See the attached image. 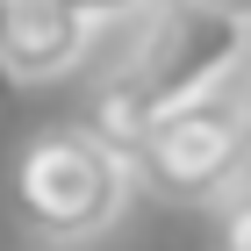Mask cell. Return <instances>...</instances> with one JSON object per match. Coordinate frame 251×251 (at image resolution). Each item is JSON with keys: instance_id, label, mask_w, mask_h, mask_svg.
<instances>
[{"instance_id": "obj_5", "label": "cell", "mask_w": 251, "mask_h": 251, "mask_svg": "<svg viewBox=\"0 0 251 251\" xmlns=\"http://www.w3.org/2000/svg\"><path fill=\"white\" fill-rule=\"evenodd\" d=\"M215 251H251V173L215 201Z\"/></svg>"}, {"instance_id": "obj_1", "label": "cell", "mask_w": 251, "mask_h": 251, "mask_svg": "<svg viewBox=\"0 0 251 251\" xmlns=\"http://www.w3.org/2000/svg\"><path fill=\"white\" fill-rule=\"evenodd\" d=\"M144 15L151 22L136 29L129 58L94 86V122H86V129H94L100 144H115L122 158L144 144V129H151L165 108H179V100H194V94H215V86L251 58V29L223 22L215 7H201V0H158Z\"/></svg>"}, {"instance_id": "obj_2", "label": "cell", "mask_w": 251, "mask_h": 251, "mask_svg": "<svg viewBox=\"0 0 251 251\" xmlns=\"http://www.w3.org/2000/svg\"><path fill=\"white\" fill-rule=\"evenodd\" d=\"M129 158L115 144H100L94 129H43L29 151L15 158V179H7V201H15V223L43 244H79V237H100L129 201Z\"/></svg>"}, {"instance_id": "obj_8", "label": "cell", "mask_w": 251, "mask_h": 251, "mask_svg": "<svg viewBox=\"0 0 251 251\" xmlns=\"http://www.w3.org/2000/svg\"><path fill=\"white\" fill-rule=\"evenodd\" d=\"M237 115H244V144H251V72H244V86H237Z\"/></svg>"}, {"instance_id": "obj_3", "label": "cell", "mask_w": 251, "mask_h": 251, "mask_svg": "<svg viewBox=\"0 0 251 251\" xmlns=\"http://www.w3.org/2000/svg\"><path fill=\"white\" fill-rule=\"evenodd\" d=\"M129 173L165 201H223L237 179L251 173V144H244V115L237 94H194L179 108L144 129V144L129 151Z\"/></svg>"}, {"instance_id": "obj_4", "label": "cell", "mask_w": 251, "mask_h": 251, "mask_svg": "<svg viewBox=\"0 0 251 251\" xmlns=\"http://www.w3.org/2000/svg\"><path fill=\"white\" fill-rule=\"evenodd\" d=\"M94 43V22L65 7V0H15L7 7V29H0V72L22 79V86H43V79H65Z\"/></svg>"}, {"instance_id": "obj_6", "label": "cell", "mask_w": 251, "mask_h": 251, "mask_svg": "<svg viewBox=\"0 0 251 251\" xmlns=\"http://www.w3.org/2000/svg\"><path fill=\"white\" fill-rule=\"evenodd\" d=\"M65 7H79L86 22H115V15H144V7H158V0H65Z\"/></svg>"}, {"instance_id": "obj_9", "label": "cell", "mask_w": 251, "mask_h": 251, "mask_svg": "<svg viewBox=\"0 0 251 251\" xmlns=\"http://www.w3.org/2000/svg\"><path fill=\"white\" fill-rule=\"evenodd\" d=\"M7 7H15V0H0V29H7Z\"/></svg>"}, {"instance_id": "obj_7", "label": "cell", "mask_w": 251, "mask_h": 251, "mask_svg": "<svg viewBox=\"0 0 251 251\" xmlns=\"http://www.w3.org/2000/svg\"><path fill=\"white\" fill-rule=\"evenodd\" d=\"M201 7H215L223 22H237V29H251V0H201Z\"/></svg>"}]
</instances>
